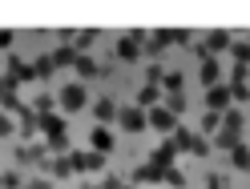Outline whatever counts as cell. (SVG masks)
<instances>
[{
  "label": "cell",
  "instance_id": "17",
  "mask_svg": "<svg viewBox=\"0 0 250 189\" xmlns=\"http://www.w3.org/2000/svg\"><path fill=\"white\" fill-rule=\"evenodd\" d=\"M117 113H121V109H117L113 101H109V97H101L97 105H93V117H97L101 125H113V121H117Z\"/></svg>",
  "mask_w": 250,
  "mask_h": 189
},
{
  "label": "cell",
  "instance_id": "34",
  "mask_svg": "<svg viewBox=\"0 0 250 189\" xmlns=\"http://www.w3.org/2000/svg\"><path fill=\"white\" fill-rule=\"evenodd\" d=\"M33 109H37L41 117H44V113H53V97H49V93H44V97H37V105H33Z\"/></svg>",
  "mask_w": 250,
  "mask_h": 189
},
{
  "label": "cell",
  "instance_id": "4",
  "mask_svg": "<svg viewBox=\"0 0 250 189\" xmlns=\"http://www.w3.org/2000/svg\"><path fill=\"white\" fill-rule=\"evenodd\" d=\"M206 109H210V113H230V109H234V93H230V85H214V89H206Z\"/></svg>",
  "mask_w": 250,
  "mask_h": 189
},
{
  "label": "cell",
  "instance_id": "36",
  "mask_svg": "<svg viewBox=\"0 0 250 189\" xmlns=\"http://www.w3.org/2000/svg\"><path fill=\"white\" fill-rule=\"evenodd\" d=\"M162 85H166L169 93H178V89H182V73H166V81H162Z\"/></svg>",
  "mask_w": 250,
  "mask_h": 189
},
{
  "label": "cell",
  "instance_id": "9",
  "mask_svg": "<svg viewBox=\"0 0 250 189\" xmlns=\"http://www.w3.org/2000/svg\"><path fill=\"white\" fill-rule=\"evenodd\" d=\"M238 145H242V129H230V125H222V129L214 133V149H226V153H230V149H238Z\"/></svg>",
  "mask_w": 250,
  "mask_h": 189
},
{
  "label": "cell",
  "instance_id": "46",
  "mask_svg": "<svg viewBox=\"0 0 250 189\" xmlns=\"http://www.w3.org/2000/svg\"><path fill=\"white\" fill-rule=\"evenodd\" d=\"M246 40H250V37H246Z\"/></svg>",
  "mask_w": 250,
  "mask_h": 189
},
{
  "label": "cell",
  "instance_id": "19",
  "mask_svg": "<svg viewBox=\"0 0 250 189\" xmlns=\"http://www.w3.org/2000/svg\"><path fill=\"white\" fill-rule=\"evenodd\" d=\"M77 60H81V53H77L73 44H57V49H53V65H57V69H65V65H77Z\"/></svg>",
  "mask_w": 250,
  "mask_h": 189
},
{
  "label": "cell",
  "instance_id": "35",
  "mask_svg": "<svg viewBox=\"0 0 250 189\" xmlns=\"http://www.w3.org/2000/svg\"><path fill=\"white\" fill-rule=\"evenodd\" d=\"M210 149H214V141H206V137H198V141H194V157H206Z\"/></svg>",
  "mask_w": 250,
  "mask_h": 189
},
{
  "label": "cell",
  "instance_id": "6",
  "mask_svg": "<svg viewBox=\"0 0 250 189\" xmlns=\"http://www.w3.org/2000/svg\"><path fill=\"white\" fill-rule=\"evenodd\" d=\"M41 165H44V173H49V177H57V181H61V177H73V173H77L69 153H65V157H53V153H44V157H41Z\"/></svg>",
  "mask_w": 250,
  "mask_h": 189
},
{
  "label": "cell",
  "instance_id": "13",
  "mask_svg": "<svg viewBox=\"0 0 250 189\" xmlns=\"http://www.w3.org/2000/svg\"><path fill=\"white\" fill-rule=\"evenodd\" d=\"M17 117H21V137H37V133H41V113H37V109L24 105Z\"/></svg>",
  "mask_w": 250,
  "mask_h": 189
},
{
  "label": "cell",
  "instance_id": "40",
  "mask_svg": "<svg viewBox=\"0 0 250 189\" xmlns=\"http://www.w3.org/2000/svg\"><path fill=\"white\" fill-rule=\"evenodd\" d=\"M174 44H190V28H174Z\"/></svg>",
  "mask_w": 250,
  "mask_h": 189
},
{
  "label": "cell",
  "instance_id": "44",
  "mask_svg": "<svg viewBox=\"0 0 250 189\" xmlns=\"http://www.w3.org/2000/svg\"><path fill=\"white\" fill-rule=\"evenodd\" d=\"M81 189H105V185H93V181H85V185H81Z\"/></svg>",
  "mask_w": 250,
  "mask_h": 189
},
{
  "label": "cell",
  "instance_id": "45",
  "mask_svg": "<svg viewBox=\"0 0 250 189\" xmlns=\"http://www.w3.org/2000/svg\"><path fill=\"white\" fill-rule=\"evenodd\" d=\"M121 189H142V185H121Z\"/></svg>",
  "mask_w": 250,
  "mask_h": 189
},
{
  "label": "cell",
  "instance_id": "2",
  "mask_svg": "<svg viewBox=\"0 0 250 189\" xmlns=\"http://www.w3.org/2000/svg\"><path fill=\"white\" fill-rule=\"evenodd\" d=\"M57 101H61L65 113H81V109L89 105V93H85V85H65V89L57 93Z\"/></svg>",
  "mask_w": 250,
  "mask_h": 189
},
{
  "label": "cell",
  "instance_id": "11",
  "mask_svg": "<svg viewBox=\"0 0 250 189\" xmlns=\"http://www.w3.org/2000/svg\"><path fill=\"white\" fill-rule=\"evenodd\" d=\"M153 181H166V169H162V165H153V161L137 165V173H133V185H153Z\"/></svg>",
  "mask_w": 250,
  "mask_h": 189
},
{
  "label": "cell",
  "instance_id": "15",
  "mask_svg": "<svg viewBox=\"0 0 250 189\" xmlns=\"http://www.w3.org/2000/svg\"><path fill=\"white\" fill-rule=\"evenodd\" d=\"M198 76H202V85L206 89H214V85H222V65L210 57V60H202V69H198Z\"/></svg>",
  "mask_w": 250,
  "mask_h": 189
},
{
  "label": "cell",
  "instance_id": "3",
  "mask_svg": "<svg viewBox=\"0 0 250 189\" xmlns=\"http://www.w3.org/2000/svg\"><path fill=\"white\" fill-rule=\"evenodd\" d=\"M149 129H153V133H166V137H174V133L182 129V125H178V117L169 113L166 105H158V109H149Z\"/></svg>",
  "mask_w": 250,
  "mask_h": 189
},
{
  "label": "cell",
  "instance_id": "16",
  "mask_svg": "<svg viewBox=\"0 0 250 189\" xmlns=\"http://www.w3.org/2000/svg\"><path fill=\"white\" fill-rule=\"evenodd\" d=\"M8 76H17V81H37V65H24L21 57H8Z\"/></svg>",
  "mask_w": 250,
  "mask_h": 189
},
{
  "label": "cell",
  "instance_id": "14",
  "mask_svg": "<svg viewBox=\"0 0 250 189\" xmlns=\"http://www.w3.org/2000/svg\"><path fill=\"white\" fill-rule=\"evenodd\" d=\"M166 44H174V28H153L146 49H149V57H162V49H166Z\"/></svg>",
  "mask_w": 250,
  "mask_h": 189
},
{
  "label": "cell",
  "instance_id": "28",
  "mask_svg": "<svg viewBox=\"0 0 250 189\" xmlns=\"http://www.w3.org/2000/svg\"><path fill=\"white\" fill-rule=\"evenodd\" d=\"M202 129H206V133L214 137L218 129H222V113H210V109H206V117H202Z\"/></svg>",
  "mask_w": 250,
  "mask_h": 189
},
{
  "label": "cell",
  "instance_id": "31",
  "mask_svg": "<svg viewBox=\"0 0 250 189\" xmlns=\"http://www.w3.org/2000/svg\"><path fill=\"white\" fill-rule=\"evenodd\" d=\"M230 93H234V101H238V105L250 101V85L246 81H230Z\"/></svg>",
  "mask_w": 250,
  "mask_h": 189
},
{
  "label": "cell",
  "instance_id": "27",
  "mask_svg": "<svg viewBox=\"0 0 250 189\" xmlns=\"http://www.w3.org/2000/svg\"><path fill=\"white\" fill-rule=\"evenodd\" d=\"M57 73V65H53V53H44V57H37V76L44 81V76H53Z\"/></svg>",
  "mask_w": 250,
  "mask_h": 189
},
{
  "label": "cell",
  "instance_id": "10",
  "mask_svg": "<svg viewBox=\"0 0 250 189\" xmlns=\"http://www.w3.org/2000/svg\"><path fill=\"white\" fill-rule=\"evenodd\" d=\"M41 133H44V141H61V137H65V117L44 113L41 117Z\"/></svg>",
  "mask_w": 250,
  "mask_h": 189
},
{
  "label": "cell",
  "instance_id": "22",
  "mask_svg": "<svg viewBox=\"0 0 250 189\" xmlns=\"http://www.w3.org/2000/svg\"><path fill=\"white\" fill-rule=\"evenodd\" d=\"M230 165L242 169V173H250V145H246V141H242L238 149H230Z\"/></svg>",
  "mask_w": 250,
  "mask_h": 189
},
{
  "label": "cell",
  "instance_id": "38",
  "mask_svg": "<svg viewBox=\"0 0 250 189\" xmlns=\"http://www.w3.org/2000/svg\"><path fill=\"white\" fill-rule=\"evenodd\" d=\"M206 189H230V185H226V177H218V173H210V177H206Z\"/></svg>",
  "mask_w": 250,
  "mask_h": 189
},
{
  "label": "cell",
  "instance_id": "37",
  "mask_svg": "<svg viewBox=\"0 0 250 189\" xmlns=\"http://www.w3.org/2000/svg\"><path fill=\"white\" fill-rule=\"evenodd\" d=\"M4 189H24V181H21V173H4Z\"/></svg>",
  "mask_w": 250,
  "mask_h": 189
},
{
  "label": "cell",
  "instance_id": "42",
  "mask_svg": "<svg viewBox=\"0 0 250 189\" xmlns=\"http://www.w3.org/2000/svg\"><path fill=\"white\" fill-rule=\"evenodd\" d=\"M121 185H125V181L117 177V173H109V177H105V189H121Z\"/></svg>",
  "mask_w": 250,
  "mask_h": 189
},
{
  "label": "cell",
  "instance_id": "41",
  "mask_svg": "<svg viewBox=\"0 0 250 189\" xmlns=\"http://www.w3.org/2000/svg\"><path fill=\"white\" fill-rule=\"evenodd\" d=\"M12 40H17V37H12V28H0V49H8Z\"/></svg>",
  "mask_w": 250,
  "mask_h": 189
},
{
  "label": "cell",
  "instance_id": "26",
  "mask_svg": "<svg viewBox=\"0 0 250 189\" xmlns=\"http://www.w3.org/2000/svg\"><path fill=\"white\" fill-rule=\"evenodd\" d=\"M166 109H169L174 117H182V113H186V93H169V97H166Z\"/></svg>",
  "mask_w": 250,
  "mask_h": 189
},
{
  "label": "cell",
  "instance_id": "33",
  "mask_svg": "<svg viewBox=\"0 0 250 189\" xmlns=\"http://www.w3.org/2000/svg\"><path fill=\"white\" fill-rule=\"evenodd\" d=\"M166 181L174 185V189H186V173L182 169H166Z\"/></svg>",
  "mask_w": 250,
  "mask_h": 189
},
{
  "label": "cell",
  "instance_id": "7",
  "mask_svg": "<svg viewBox=\"0 0 250 189\" xmlns=\"http://www.w3.org/2000/svg\"><path fill=\"white\" fill-rule=\"evenodd\" d=\"M206 49H210V57H218V53H230V49H234V37L226 33V28H210Z\"/></svg>",
  "mask_w": 250,
  "mask_h": 189
},
{
  "label": "cell",
  "instance_id": "23",
  "mask_svg": "<svg viewBox=\"0 0 250 189\" xmlns=\"http://www.w3.org/2000/svg\"><path fill=\"white\" fill-rule=\"evenodd\" d=\"M73 69H77V76H97V73H101V65H97L89 53H81V60H77Z\"/></svg>",
  "mask_w": 250,
  "mask_h": 189
},
{
  "label": "cell",
  "instance_id": "8",
  "mask_svg": "<svg viewBox=\"0 0 250 189\" xmlns=\"http://www.w3.org/2000/svg\"><path fill=\"white\" fill-rule=\"evenodd\" d=\"M178 153H182V149L174 145V137H169L166 145H158V149L149 153V161H153V165H162V169H174V157H178Z\"/></svg>",
  "mask_w": 250,
  "mask_h": 189
},
{
  "label": "cell",
  "instance_id": "43",
  "mask_svg": "<svg viewBox=\"0 0 250 189\" xmlns=\"http://www.w3.org/2000/svg\"><path fill=\"white\" fill-rule=\"evenodd\" d=\"M28 189H53V181L49 177H37V181H28Z\"/></svg>",
  "mask_w": 250,
  "mask_h": 189
},
{
  "label": "cell",
  "instance_id": "24",
  "mask_svg": "<svg viewBox=\"0 0 250 189\" xmlns=\"http://www.w3.org/2000/svg\"><path fill=\"white\" fill-rule=\"evenodd\" d=\"M230 57L238 60V69H250V40H234V49H230Z\"/></svg>",
  "mask_w": 250,
  "mask_h": 189
},
{
  "label": "cell",
  "instance_id": "32",
  "mask_svg": "<svg viewBox=\"0 0 250 189\" xmlns=\"http://www.w3.org/2000/svg\"><path fill=\"white\" fill-rule=\"evenodd\" d=\"M149 33H153V28H129L125 37H129L133 44H142V49H146V44H149Z\"/></svg>",
  "mask_w": 250,
  "mask_h": 189
},
{
  "label": "cell",
  "instance_id": "39",
  "mask_svg": "<svg viewBox=\"0 0 250 189\" xmlns=\"http://www.w3.org/2000/svg\"><path fill=\"white\" fill-rule=\"evenodd\" d=\"M8 133H12V117L0 113V137H8Z\"/></svg>",
  "mask_w": 250,
  "mask_h": 189
},
{
  "label": "cell",
  "instance_id": "25",
  "mask_svg": "<svg viewBox=\"0 0 250 189\" xmlns=\"http://www.w3.org/2000/svg\"><path fill=\"white\" fill-rule=\"evenodd\" d=\"M194 141H198V137H194L190 129H178V133H174V145H178L182 153H194Z\"/></svg>",
  "mask_w": 250,
  "mask_h": 189
},
{
  "label": "cell",
  "instance_id": "18",
  "mask_svg": "<svg viewBox=\"0 0 250 189\" xmlns=\"http://www.w3.org/2000/svg\"><path fill=\"white\" fill-rule=\"evenodd\" d=\"M113 53H117V57L125 60V65H133V60H142V44H133L129 37H121V40H117V49H113Z\"/></svg>",
  "mask_w": 250,
  "mask_h": 189
},
{
  "label": "cell",
  "instance_id": "12",
  "mask_svg": "<svg viewBox=\"0 0 250 189\" xmlns=\"http://www.w3.org/2000/svg\"><path fill=\"white\" fill-rule=\"evenodd\" d=\"M89 149H97V153H105V157H109V153H113V133H109L105 125H97V129L89 133Z\"/></svg>",
  "mask_w": 250,
  "mask_h": 189
},
{
  "label": "cell",
  "instance_id": "20",
  "mask_svg": "<svg viewBox=\"0 0 250 189\" xmlns=\"http://www.w3.org/2000/svg\"><path fill=\"white\" fill-rule=\"evenodd\" d=\"M158 97H162L158 85H142V89H137V109H146V113H149V109H158Z\"/></svg>",
  "mask_w": 250,
  "mask_h": 189
},
{
  "label": "cell",
  "instance_id": "1",
  "mask_svg": "<svg viewBox=\"0 0 250 189\" xmlns=\"http://www.w3.org/2000/svg\"><path fill=\"white\" fill-rule=\"evenodd\" d=\"M117 129L129 133V137L146 133V129H149V113H146V109H137V105H125L121 113H117Z\"/></svg>",
  "mask_w": 250,
  "mask_h": 189
},
{
  "label": "cell",
  "instance_id": "29",
  "mask_svg": "<svg viewBox=\"0 0 250 189\" xmlns=\"http://www.w3.org/2000/svg\"><path fill=\"white\" fill-rule=\"evenodd\" d=\"M93 40H97V28H81V33H77V53H85Z\"/></svg>",
  "mask_w": 250,
  "mask_h": 189
},
{
  "label": "cell",
  "instance_id": "5",
  "mask_svg": "<svg viewBox=\"0 0 250 189\" xmlns=\"http://www.w3.org/2000/svg\"><path fill=\"white\" fill-rule=\"evenodd\" d=\"M73 157V169L77 173H97V169H105V153H97V149H81V153H69Z\"/></svg>",
  "mask_w": 250,
  "mask_h": 189
},
{
  "label": "cell",
  "instance_id": "30",
  "mask_svg": "<svg viewBox=\"0 0 250 189\" xmlns=\"http://www.w3.org/2000/svg\"><path fill=\"white\" fill-rule=\"evenodd\" d=\"M162 81H166L162 65H158V60H149V69H146V85H162Z\"/></svg>",
  "mask_w": 250,
  "mask_h": 189
},
{
  "label": "cell",
  "instance_id": "21",
  "mask_svg": "<svg viewBox=\"0 0 250 189\" xmlns=\"http://www.w3.org/2000/svg\"><path fill=\"white\" fill-rule=\"evenodd\" d=\"M44 153H49V149H41V145H21L17 149V165H37Z\"/></svg>",
  "mask_w": 250,
  "mask_h": 189
}]
</instances>
